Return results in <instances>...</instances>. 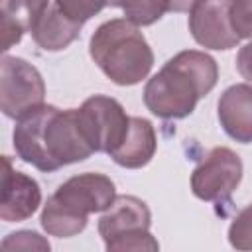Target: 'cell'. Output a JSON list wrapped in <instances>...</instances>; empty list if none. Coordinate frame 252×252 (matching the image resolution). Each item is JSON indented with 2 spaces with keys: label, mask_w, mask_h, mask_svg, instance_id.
<instances>
[{
  "label": "cell",
  "mask_w": 252,
  "mask_h": 252,
  "mask_svg": "<svg viewBox=\"0 0 252 252\" xmlns=\"http://www.w3.org/2000/svg\"><path fill=\"white\" fill-rule=\"evenodd\" d=\"M236 71L242 75V79L252 83V41L240 47L236 55Z\"/></svg>",
  "instance_id": "cell-21"
},
{
  "label": "cell",
  "mask_w": 252,
  "mask_h": 252,
  "mask_svg": "<svg viewBox=\"0 0 252 252\" xmlns=\"http://www.w3.org/2000/svg\"><path fill=\"white\" fill-rule=\"evenodd\" d=\"M219 81L217 61L205 51L185 49L173 55L144 87L146 108L163 120L189 116L199 98Z\"/></svg>",
  "instance_id": "cell-2"
},
{
  "label": "cell",
  "mask_w": 252,
  "mask_h": 252,
  "mask_svg": "<svg viewBox=\"0 0 252 252\" xmlns=\"http://www.w3.org/2000/svg\"><path fill=\"white\" fill-rule=\"evenodd\" d=\"M228 242L236 250H252V203L232 219L228 226Z\"/></svg>",
  "instance_id": "cell-17"
},
{
  "label": "cell",
  "mask_w": 252,
  "mask_h": 252,
  "mask_svg": "<svg viewBox=\"0 0 252 252\" xmlns=\"http://www.w3.org/2000/svg\"><path fill=\"white\" fill-rule=\"evenodd\" d=\"M79 118L93 150L108 156L122 144L130 126L122 104L104 94L89 96L79 108Z\"/></svg>",
  "instance_id": "cell-6"
},
{
  "label": "cell",
  "mask_w": 252,
  "mask_h": 252,
  "mask_svg": "<svg viewBox=\"0 0 252 252\" xmlns=\"http://www.w3.org/2000/svg\"><path fill=\"white\" fill-rule=\"evenodd\" d=\"M2 250H49V242L33 230H18L2 240Z\"/></svg>",
  "instance_id": "cell-19"
},
{
  "label": "cell",
  "mask_w": 252,
  "mask_h": 252,
  "mask_svg": "<svg viewBox=\"0 0 252 252\" xmlns=\"http://www.w3.org/2000/svg\"><path fill=\"white\" fill-rule=\"evenodd\" d=\"M217 114L222 130L240 144H252V85L228 87L219 102Z\"/></svg>",
  "instance_id": "cell-10"
},
{
  "label": "cell",
  "mask_w": 252,
  "mask_h": 252,
  "mask_svg": "<svg viewBox=\"0 0 252 252\" xmlns=\"http://www.w3.org/2000/svg\"><path fill=\"white\" fill-rule=\"evenodd\" d=\"M232 0H197L189 10V32L193 39L207 47L224 51L236 47L240 37L230 22Z\"/></svg>",
  "instance_id": "cell-8"
},
{
  "label": "cell",
  "mask_w": 252,
  "mask_h": 252,
  "mask_svg": "<svg viewBox=\"0 0 252 252\" xmlns=\"http://www.w3.org/2000/svg\"><path fill=\"white\" fill-rule=\"evenodd\" d=\"M242 179V161L230 148H213L191 173V191L201 201H224Z\"/></svg>",
  "instance_id": "cell-7"
},
{
  "label": "cell",
  "mask_w": 252,
  "mask_h": 252,
  "mask_svg": "<svg viewBox=\"0 0 252 252\" xmlns=\"http://www.w3.org/2000/svg\"><path fill=\"white\" fill-rule=\"evenodd\" d=\"M112 8H122L136 26H152L167 12V0H110Z\"/></svg>",
  "instance_id": "cell-15"
},
{
  "label": "cell",
  "mask_w": 252,
  "mask_h": 252,
  "mask_svg": "<svg viewBox=\"0 0 252 252\" xmlns=\"http://www.w3.org/2000/svg\"><path fill=\"white\" fill-rule=\"evenodd\" d=\"M150 224L152 213L142 199L134 195H118L98 219V234L108 242L132 230H150Z\"/></svg>",
  "instance_id": "cell-11"
},
{
  "label": "cell",
  "mask_w": 252,
  "mask_h": 252,
  "mask_svg": "<svg viewBox=\"0 0 252 252\" xmlns=\"http://www.w3.org/2000/svg\"><path fill=\"white\" fill-rule=\"evenodd\" d=\"M57 6L73 20L85 24L93 16H96L102 8L110 6V0H55Z\"/></svg>",
  "instance_id": "cell-18"
},
{
  "label": "cell",
  "mask_w": 252,
  "mask_h": 252,
  "mask_svg": "<svg viewBox=\"0 0 252 252\" xmlns=\"http://www.w3.org/2000/svg\"><path fill=\"white\" fill-rule=\"evenodd\" d=\"M14 150L22 161L39 171H57L94 154L79 108L61 110L51 104H39L16 118Z\"/></svg>",
  "instance_id": "cell-1"
},
{
  "label": "cell",
  "mask_w": 252,
  "mask_h": 252,
  "mask_svg": "<svg viewBox=\"0 0 252 252\" xmlns=\"http://www.w3.org/2000/svg\"><path fill=\"white\" fill-rule=\"evenodd\" d=\"M108 252H154L159 248L158 240L150 234V230H132L126 234H120L108 242H104Z\"/></svg>",
  "instance_id": "cell-16"
},
{
  "label": "cell",
  "mask_w": 252,
  "mask_h": 252,
  "mask_svg": "<svg viewBox=\"0 0 252 252\" xmlns=\"http://www.w3.org/2000/svg\"><path fill=\"white\" fill-rule=\"evenodd\" d=\"M230 22L240 39H252V0H232Z\"/></svg>",
  "instance_id": "cell-20"
},
{
  "label": "cell",
  "mask_w": 252,
  "mask_h": 252,
  "mask_svg": "<svg viewBox=\"0 0 252 252\" xmlns=\"http://www.w3.org/2000/svg\"><path fill=\"white\" fill-rule=\"evenodd\" d=\"M158 148L156 130L150 120L140 116H130V126L122 144L110 154L114 163L126 169H138L152 161Z\"/></svg>",
  "instance_id": "cell-13"
},
{
  "label": "cell",
  "mask_w": 252,
  "mask_h": 252,
  "mask_svg": "<svg viewBox=\"0 0 252 252\" xmlns=\"http://www.w3.org/2000/svg\"><path fill=\"white\" fill-rule=\"evenodd\" d=\"M81 28H83L81 22L69 18L57 6V2L51 0L43 10V14L35 20L30 33L43 51H61L79 37Z\"/></svg>",
  "instance_id": "cell-12"
},
{
  "label": "cell",
  "mask_w": 252,
  "mask_h": 252,
  "mask_svg": "<svg viewBox=\"0 0 252 252\" xmlns=\"http://www.w3.org/2000/svg\"><path fill=\"white\" fill-rule=\"evenodd\" d=\"M4 171H2V197H0V219L6 222H20L30 219L39 203H41V189L37 181L22 171L12 167V159L8 156L2 158Z\"/></svg>",
  "instance_id": "cell-9"
},
{
  "label": "cell",
  "mask_w": 252,
  "mask_h": 252,
  "mask_svg": "<svg viewBox=\"0 0 252 252\" xmlns=\"http://www.w3.org/2000/svg\"><path fill=\"white\" fill-rule=\"evenodd\" d=\"M116 199V187L102 173H81L61 183L47 197L39 222L57 238H69L85 230L89 215L106 211Z\"/></svg>",
  "instance_id": "cell-3"
},
{
  "label": "cell",
  "mask_w": 252,
  "mask_h": 252,
  "mask_svg": "<svg viewBox=\"0 0 252 252\" xmlns=\"http://www.w3.org/2000/svg\"><path fill=\"white\" fill-rule=\"evenodd\" d=\"M91 59L116 85L132 87L154 67V51L140 26L128 18H114L96 28L89 43Z\"/></svg>",
  "instance_id": "cell-4"
},
{
  "label": "cell",
  "mask_w": 252,
  "mask_h": 252,
  "mask_svg": "<svg viewBox=\"0 0 252 252\" xmlns=\"http://www.w3.org/2000/svg\"><path fill=\"white\" fill-rule=\"evenodd\" d=\"M51 0H0V32L2 51H8L22 39L26 32H32L35 20L43 14Z\"/></svg>",
  "instance_id": "cell-14"
},
{
  "label": "cell",
  "mask_w": 252,
  "mask_h": 252,
  "mask_svg": "<svg viewBox=\"0 0 252 252\" xmlns=\"http://www.w3.org/2000/svg\"><path fill=\"white\" fill-rule=\"evenodd\" d=\"M197 0H167V12H189Z\"/></svg>",
  "instance_id": "cell-22"
},
{
  "label": "cell",
  "mask_w": 252,
  "mask_h": 252,
  "mask_svg": "<svg viewBox=\"0 0 252 252\" xmlns=\"http://www.w3.org/2000/svg\"><path fill=\"white\" fill-rule=\"evenodd\" d=\"M45 83L39 71L22 57L4 55L0 63V106L8 118H20L43 104Z\"/></svg>",
  "instance_id": "cell-5"
}]
</instances>
